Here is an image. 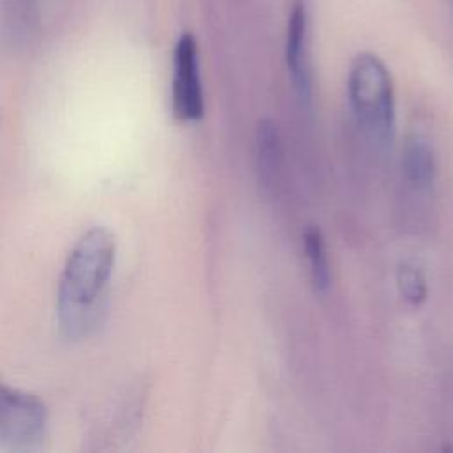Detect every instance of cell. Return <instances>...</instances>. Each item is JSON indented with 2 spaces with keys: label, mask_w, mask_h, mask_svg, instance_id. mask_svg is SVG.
Wrapping results in <instances>:
<instances>
[{
  "label": "cell",
  "mask_w": 453,
  "mask_h": 453,
  "mask_svg": "<svg viewBox=\"0 0 453 453\" xmlns=\"http://www.w3.org/2000/svg\"><path fill=\"white\" fill-rule=\"evenodd\" d=\"M115 253V237L103 226L85 232L69 253L57 294V320L67 338L88 336L101 324Z\"/></svg>",
  "instance_id": "obj_1"
},
{
  "label": "cell",
  "mask_w": 453,
  "mask_h": 453,
  "mask_svg": "<svg viewBox=\"0 0 453 453\" xmlns=\"http://www.w3.org/2000/svg\"><path fill=\"white\" fill-rule=\"evenodd\" d=\"M347 94L359 127L377 142H386L395 124V92L391 74L377 55L361 53L354 58Z\"/></svg>",
  "instance_id": "obj_2"
},
{
  "label": "cell",
  "mask_w": 453,
  "mask_h": 453,
  "mask_svg": "<svg viewBox=\"0 0 453 453\" xmlns=\"http://www.w3.org/2000/svg\"><path fill=\"white\" fill-rule=\"evenodd\" d=\"M44 403L30 393L0 382V442L27 448L44 435Z\"/></svg>",
  "instance_id": "obj_3"
},
{
  "label": "cell",
  "mask_w": 453,
  "mask_h": 453,
  "mask_svg": "<svg viewBox=\"0 0 453 453\" xmlns=\"http://www.w3.org/2000/svg\"><path fill=\"white\" fill-rule=\"evenodd\" d=\"M172 106L177 119L193 122L203 115V90L198 65V46L193 34L179 37L173 50Z\"/></svg>",
  "instance_id": "obj_4"
},
{
  "label": "cell",
  "mask_w": 453,
  "mask_h": 453,
  "mask_svg": "<svg viewBox=\"0 0 453 453\" xmlns=\"http://www.w3.org/2000/svg\"><path fill=\"white\" fill-rule=\"evenodd\" d=\"M285 60L296 92L308 101L311 96V73L308 62V14L303 0H294L288 14Z\"/></svg>",
  "instance_id": "obj_5"
},
{
  "label": "cell",
  "mask_w": 453,
  "mask_h": 453,
  "mask_svg": "<svg viewBox=\"0 0 453 453\" xmlns=\"http://www.w3.org/2000/svg\"><path fill=\"white\" fill-rule=\"evenodd\" d=\"M403 172L414 186H428L437 173V161L426 140L414 136L407 142L403 150Z\"/></svg>",
  "instance_id": "obj_6"
},
{
  "label": "cell",
  "mask_w": 453,
  "mask_h": 453,
  "mask_svg": "<svg viewBox=\"0 0 453 453\" xmlns=\"http://www.w3.org/2000/svg\"><path fill=\"white\" fill-rule=\"evenodd\" d=\"M303 246L317 292H327L331 285V267L322 232L317 226H308L303 234Z\"/></svg>",
  "instance_id": "obj_7"
},
{
  "label": "cell",
  "mask_w": 453,
  "mask_h": 453,
  "mask_svg": "<svg viewBox=\"0 0 453 453\" xmlns=\"http://www.w3.org/2000/svg\"><path fill=\"white\" fill-rule=\"evenodd\" d=\"M396 287L400 296L405 303L411 306H419L425 303L428 288L426 280L421 273V269L411 262H402L396 271Z\"/></svg>",
  "instance_id": "obj_8"
},
{
  "label": "cell",
  "mask_w": 453,
  "mask_h": 453,
  "mask_svg": "<svg viewBox=\"0 0 453 453\" xmlns=\"http://www.w3.org/2000/svg\"><path fill=\"white\" fill-rule=\"evenodd\" d=\"M257 154L258 165L264 173L274 172L278 163V133L271 120H260L257 129Z\"/></svg>",
  "instance_id": "obj_9"
}]
</instances>
